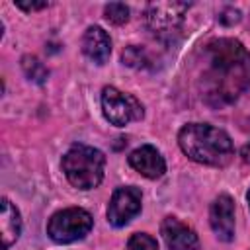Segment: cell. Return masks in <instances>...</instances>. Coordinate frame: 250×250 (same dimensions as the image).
<instances>
[{"instance_id":"obj_1","label":"cell","mask_w":250,"mask_h":250,"mask_svg":"<svg viewBox=\"0 0 250 250\" xmlns=\"http://www.w3.org/2000/svg\"><path fill=\"white\" fill-rule=\"evenodd\" d=\"M207 57L203 96L211 105L230 104L250 84V55L234 39H215L207 45Z\"/></svg>"},{"instance_id":"obj_2","label":"cell","mask_w":250,"mask_h":250,"mask_svg":"<svg viewBox=\"0 0 250 250\" xmlns=\"http://www.w3.org/2000/svg\"><path fill=\"white\" fill-rule=\"evenodd\" d=\"M178 145L188 158L207 166H225L234 154L230 137L207 123L184 125L178 133Z\"/></svg>"},{"instance_id":"obj_3","label":"cell","mask_w":250,"mask_h":250,"mask_svg":"<svg viewBox=\"0 0 250 250\" xmlns=\"http://www.w3.org/2000/svg\"><path fill=\"white\" fill-rule=\"evenodd\" d=\"M104 152L88 145H72L62 156V172L78 189L96 188L104 178Z\"/></svg>"},{"instance_id":"obj_4","label":"cell","mask_w":250,"mask_h":250,"mask_svg":"<svg viewBox=\"0 0 250 250\" xmlns=\"http://www.w3.org/2000/svg\"><path fill=\"white\" fill-rule=\"evenodd\" d=\"M92 215L82 207H68L57 211L47 223V234L53 242L68 244L84 238L92 230Z\"/></svg>"},{"instance_id":"obj_5","label":"cell","mask_w":250,"mask_h":250,"mask_svg":"<svg viewBox=\"0 0 250 250\" xmlns=\"http://www.w3.org/2000/svg\"><path fill=\"white\" fill-rule=\"evenodd\" d=\"M102 111L105 119L115 127H125L127 123L139 121L143 117L141 102L113 86H105L102 90Z\"/></svg>"},{"instance_id":"obj_6","label":"cell","mask_w":250,"mask_h":250,"mask_svg":"<svg viewBox=\"0 0 250 250\" xmlns=\"http://www.w3.org/2000/svg\"><path fill=\"white\" fill-rule=\"evenodd\" d=\"M188 8H189V4H184V2H156V4H150L148 10H146V23H148L150 31L156 37L168 39L178 31Z\"/></svg>"},{"instance_id":"obj_7","label":"cell","mask_w":250,"mask_h":250,"mask_svg":"<svg viewBox=\"0 0 250 250\" xmlns=\"http://www.w3.org/2000/svg\"><path fill=\"white\" fill-rule=\"evenodd\" d=\"M141 203H143L141 189L133 186L117 188L107 205V221L113 227H125L133 217L141 213Z\"/></svg>"},{"instance_id":"obj_8","label":"cell","mask_w":250,"mask_h":250,"mask_svg":"<svg viewBox=\"0 0 250 250\" xmlns=\"http://www.w3.org/2000/svg\"><path fill=\"white\" fill-rule=\"evenodd\" d=\"M209 223L219 240L230 242L234 238V201L230 195L221 193L209 209Z\"/></svg>"},{"instance_id":"obj_9","label":"cell","mask_w":250,"mask_h":250,"mask_svg":"<svg viewBox=\"0 0 250 250\" xmlns=\"http://www.w3.org/2000/svg\"><path fill=\"white\" fill-rule=\"evenodd\" d=\"M160 234L168 250H199V238L195 230L176 217H166L160 225Z\"/></svg>"},{"instance_id":"obj_10","label":"cell","mask_w":250,"mask_h":250,"mask_svg":"<svg viewBox=\"0 0 250 250\" xmlns=\"http://www.w3.org/2000/svg\"><path fill=\"white\" fill-rule=\"evenodd\" d=\"M129 164L131 168H135L139 174H143L148 180H158L166 172V162L152 145H143L135 148L129 154Z\"/></svg>"},{"instance_id":"obj_11","label":"cell","mask_w":250,"mask_h":250,"mask_svg":"<svg viewBox=\"0 0 250 250\" xmlns=\"http://www.w3.org/2000/svg\"><path fill=\"white\" fill-rule=\"evenodd\" d=\"M82 51L96 64H104L111 55V39L102 27L92 25L82 37Z\"/></svg>"},{"instance_id":"obj_12","label":"cell","mask_w":250,"mask_h":250,"mask_svg":"<svg viewBox=\"0 0 250 250\" xmlns=\"http://www.w3.org/2000/svg\"><path fill=\"white\" fill-rule=\"evenodd\" d=\"M21 232V217L20 211L10 203V199L2 197V213H0V234H2V250H8Z\"/></svg>"},{"instance_id":"obj_13","label":"cell","mask_w":250,"mask_h":250,"mask_svg":"<svg viewBox=\"0 0 250 250\" xmlns=\"http://www.w3.org/2000/svg\"><path fill=\"white\" fill-rule=\"evenodd\" d=\"M21 68H23L25 76H27L29 80L37 82V84H43V82L47 80V76H49V70L43 66V62H41L39 59L31 57V55H25V57L21 59Z\"/></svg>"},{"instance_id":"obj_14","label":"cell","mask_w":250,"mask_h":250,"mask_svg":"<svg viewBox=\"0 0 250 250\" xmlns=\"http://www.w3.org/2000/svg\"><path fill=\"white\" fill-rule=\"evenodd\" d=\"M104 16L107 21L115 23V25H121L129 20V8L125 4H119V2H111L104 8Z\"/></svg>"},{"instance_id":"obj_15","label":"cell","mask_w":250,"mask_h":250,"mask_svg":"<svg viewBox=\"0 0 250 250\" xmlns=\"http://www.w3.org/2000/svg\"><path fill=\"white\" fill-rule=\"evenodd\" d=\"M123 62L129 66H135V68H145V66H148V57H146L145 49L131 45L123 51Z\"/></svg>"},{"instance_id":"obj_16","label":"cell","mask_w":250,"mask_h":250,"mask_svg":"<svg viewBox=\"0 0 250 250\" xmlns=\"http://www.w3.org/2000/svg\"><path fill=\"white\" fill-rule=\"evenodd\" d=\"M125 250H158L156 240L146 232H137L129 238Z\"/></svg>"},{"instance_id":"obj_17","label":"cell","mask_w":250,"mask_h":250,"mask_svg":"<svg viewBox=\"0 0 250 250\" xmlns=\"http://www.w3.org/2000/svg\"><path fill=\"white\" fill-rule=\"evenodd\" d=\"M16 6L21 8V10H25V12H35V10H43V8H47L49 2H47V0H41V2H25V0H18Z\"/></svg>"},{"instance_id":"obj_18","label":"cell","mask_w":250,"mask_h":250,"mask_svg":"<svg viewBox=\"0 0 250 250\" xmlns=\"http://www.w3.org/2000/svg\"><path fill=\"white\" fill-rule=\"evenodd\" d=\"M242 156H244V160H246V162H250V145H248V146L244 148V152H242Z\"/></svg>"},{"instance_id":"obj_19","label":"cell","mask_w":250,"mask_h":250,"mask_svg":"<svg viewBox=\"0 0 250 250\" xmlns=\"http://www.w3.org/2000/svg\"><path fill=\"white\" fill-rule=\"evenodd\" d=\"M246 199H248V205H250V189H248V195H246Z\"/></svg>"}]
</instances>
